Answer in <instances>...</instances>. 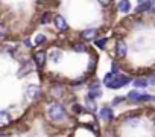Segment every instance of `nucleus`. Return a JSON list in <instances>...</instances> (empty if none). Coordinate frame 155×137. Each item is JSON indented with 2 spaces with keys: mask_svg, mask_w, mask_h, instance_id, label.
<instances>
[{
  "mask_svg": "<svg viewBox=\"0 0 155 137\" xmlns=\"http://www.w3.org/2000/svg\"><path fill=\"white\" fill-rule=\"evenodd\" d=\"M131 82V78L129 76H125L122 73H113V72H108L104 78V84L108 87V89H122L125 87L126 84Z\"/></svg>",
  "mask_w": 155,
  "mask_h": 137,
  "instance_id": "nucleus-1",
  "label": "nucleus"
},
{
  "mask_svg": "<svg viewBox=\"0 0 155 137\" xmlns=\"http://www.w3.org/2000/svg\"><path fill=\"white\" fill-rule=\"evenodd\" d=\"M47 116H49V119H52L55 122H61L65 119L67 113H65V108L62 104H52L47 108Z\"/></svg>",
  "mask_w": 155,
  "mask_h": 137,
  "instance_id": "nucleus-2",
  "label": "nucleus"
},
{
  "mask_svg": "<svg viewBox=\"0 0 155 137\" xmlns=\"http://www.w3.org/2000/svg\"><path fill=\"white\" fill-rule=\"evenodd\" d=\"M128 99L131 102H147V101L152 99V96L150 95H146V93H140L137 90H132V92L128 93Z\"/></svg>",
  "mask_w": 155,
  "mask_h": 137,
  "instance_id": "nucleus-3",
  "label": "nucleus"
},
{
  "mask_svg": "<svg viewBox=\"0 0 155 137\" xmlns=\"http://www.w3.org/2000/svg\"><path fill=\"white\" fill-rule=\"evenodd\" d=\"M32 59H34V64L38 68H43L46 65V61H47V53L44 50H37V52H34Z\"/></svg>",
  "mask_w": 155,
  "mask_h": 137,
  "instance_id": "nucleus-4",
  "label": "nucleus"
},
{
  "mask_svg": "<svg viewBox=\"0 0 155 137\" xmlns=\"http://www.w3.org/2000/svg\"><path fill=\"white\" fill-rule=\"evenodd\" d=\"M53 25H55L56 31H59V32H67L68 31V25H67V22L62 15H55L53 17Z\"/></svg>",
  "mask_w": 155,
  "mask_h": 137,
  "instance_id": "nucleus-5",
  "label": "nucleus"
},
{
  "mask_svg": "<svg viewBox=\"0 0 155 137\" xmlns=\"http://www.w3.org/2000/svg\"><path fill=\"white\" fill-rule=\"evenodd\" d=\"M116 53H117L119 58H125V56H126V53H128V46H126V43H125L123 40H117V43H116Z\"/></svg>",
  "mask_w": 155,
  "mask_h": 137,
  "instance_id": "nucleus-6",
  "label": "nucleus"
},
{
  "mask_svg": "<svg viewBox=\"0 0 155 137\" xmlns=\"http://www.w3.org/2000/svg\"><path fill=\"white\" fill-rule=\"evenodd\" d=\"M101 119L105 120V122H111V120L114 119V113H113V110H111L108 105H105V107L101 110Z\"/></svg>",
  "mask_w": 155,
  "mask_h": 137,
  "instance_id": "nucleus-7",
  "label": "nucleus"
},
{
  "mask_svg": "<svg viewBox=\"0 0 155 137\" xmlns=\"http://www.w3.org/2000/svg\"><path fill=\"white\" fill-rule=\"evenodd\" d=\"M26 95H28V98H31V99L38 98V96H40V85H37V84H29V85H28V90H26Z\"/></svg>",
  "mask_w": 155,
  "mask_h": 137,
  "instance_id": "nucleus-8",
  "label": "nucleus"
},
{
  "mask_svg": "<svg viewBox=\"0 0 155 137\" xmlns=\"http://www.w3.org/2000/svg\"><path fill=\"white\" fill-rule=\"evenodd\" d=\"M96 37H97V31L96 29H85V31L81 32V38L85 40V41H91Z\"/></svg>",
  "mask_w": 155,
  "mask_h": 137,
  "instance_id": "nucleus-9",
  "label": "nucleus"
},
{
  "mask_svg": "<svg viewBox=\"0 0 155 137\" xmlns=\"http://www.w3.org/2000/svg\"><path fill=\"white\" fill-rule=\"evenodd\" d=\"M117 9H119V12L128 14V12L131 11V3H129V0H119V3H117Z\"/></svg>",
  "mask_w": 155,
  "mask_h": 137,
  "instance_id": "nucleus-10",
  "label": "nucleus"
},
{
  "mask_svg": "<svg viewBox=\"0 0 155 137\" xmlns=\"http://www.w3.org/2000/svg\"><path fill=\"white\" fill-rule=\"evenodd\" d=\"M9 123H11V116H9V113L0 110V128L6 126V125H9Z\"/></svg>",
  "mask_w": 155,
  "mask_h": 137,
  "instance_id": "nucleus-11",
  "label": "nucleus"
},
{
  "mask_svg": "<svg viewBox=\"0 0 155 137\" xmlns=\"http://www.w3.org/2000/svg\"><path fill=\"white\" fill-rule=\"evenodd\" d=\"M134 87H137V89H146L147 85H149V82H147V78H137V79H134Z\"/></svg>",
  "mask_w": 155,
  "mask_h": 137,
  "instance_id": "nucleus-12",
  "label": "nucleus"
},
{
  "mask_svg": "<svg viewBox=\"0 0 155 137\" xmlns=\"http://www.w3.org/2000/svg\"><path fill=\"white\" fill-rule=\"evenodd\" d=\"M149 6H150V0H147V2H144V3H138V6L135 8V12H137V14L147 12V11H149Z\"/></svg>",
  "mask_w": 155,
  "mask_h": 137,
  "instance_id": "nucleus-13",
  "label": "nucleus"
},
{
  "mask_svg": "<svg viewBox=\"0 0 155 137\" xmlns=\"http://www.w3.org/2000/svg\"><path fill=\"white\" fill-rule=\"evenodd\" d=\"M62 95H64V89H62V85L55 84V85L52 87V96H53V98H61Z\"/></svg>",
  "mask_w": 155,
  "mask_h": 137,
  "instance_id": "nucleus-14",
  "label": "nucleus"
},
{
  "mask_svg": "<svg viewBox=\"0 0 155 137\" xmlns=\"http://www.w3.org/2000/svg\"><path fill=\"white\" fill-rule=\"evenodd\" d=\"M96 65H97V56L96 55H91L90 56V64H88V73L90 75L96 70Z\"/></svg>",
  "mask_w": 155,
  "mask_h": 137,
  "instance_id": "nucleus-15",
  "label": "nucleus"
},
{
  "mask_svg": "<svg viewBox=\"0 0 155 137\" xmlns=\"http://www.w3.org/2000/svg\"><path fill=\"white\" fill-rule=\"evenodd\" d=\"M71 49L74 50V52H78V53H82V52H87V46L85 44H82V43H74L73 46H71Z\"/></svg>",
  "mask_w": 155,
  "mask_h": 137,
  "instance_id": "nucleus-16",
  "label": "nucleus"
},
{
  "mask_svg": "<svg viewBox=\"0 0 155 137\" xmlns=\"http://www.w3.org/2000/svg\"><path fill=\"white\" fill-rule=\"evenodd\" d=\"M102 96V92L101 90H88V95H87V99H91V101H96L97 98Z\"/></svg>",
  "mask_w": 155,
  "mask_h": 137,
  "instance_id": "nucleus-17",
  "label": "nucleus"
},
{
  "mask_svg": "<svg viewBox=\"0 0 155 137\" xmlns=\"http://www.w3.org/2000/svg\"><path fill=\"white\" fill-rule=\"evenodd\" d=\"M44 43H46V35H43V34L35 35V38H34V46H41V44H44Z\"/></svg>",
  "mask_w": 155,
  "mask_h": 137,
  "instance_id": "nucleus-18",
  "label": "nucleus"
},
{
  "mask_svg": "<svg viewBox=\"0 0 155 137\" xmlns=\"http://www.w3.org/2000/svg\"><path fill=\"white\" fill-rule=\"evenodd\" d=\"M61 56H62V55H61L59 50H52V52L49 53V58H50L53 62H58V61L61 59Z\"/></svg>",
  "mask_w": 155,
  "mask_h": 137,
  "instance_id": "nucleus-19",
  "label": "nucleus"
},
{
  "mask_svg": "<svg viewBox=\"0 0 155 137\" xmlns=\"http://www.w3.org/2000/svg\"><path fill=\"white\" fill-rule=\"evenodd\" d=\"M50 20H52V12H49V11H46L44 14H43V17H41V25H47V23H50Z\"/></svg>",
  "mask_w": 155,
  "mask_h": 137,
  "instance_id": "nucleus-20",
  "label": "nucleus"
},
{
  "mask_svg": "<svg viewBox=\"0 0 155 137\" xmlns=\"http://www.w3.org/2000/svg\"><path fill=\"white\" fill-rule=\"evenodd\" d=\"M107 41H108L107 37H104V38H94V44H96L99 49H104L105 44H107Z\"/></svg>",
  "mask_w": 155,
  "mask_h": 137,
  "instance_id": "nucleus-21",
  "label": "nucleus"
},
{
  "mask_svg": "<svg viewBox=\"0 0 155 137\" xmlns=\"http://www.w3.org/2000/svg\"><path fill=\"white\" fill-rule=\"evenodd\" d=\"M85 108L90 110V111H96L97 107H96V102L91 101V99H85Z\"/></svg>",
  "mask_w": 155,
  "mask_h": 137,
  "instance_id": "nucleus-22",
  "label": "nucleus"
},
{
  "mask_svg": "<svg viewBox=\"0 0 155 137\" xmlns=\"http://www.w3.org/2000/svg\"><path fill=\"white\" fill-rule=\"evenodd\" d=\"M88 90H101V82H99L97 79L91 81V82L88 84Z\"/></svg>",
  "mask_w": 155,
  "mask_h": 137,
  "instance_id": "nucleus-23",
  "label": "nucleus"
},
{
  "mask_svg": "<svg viewBox=\"0 0 155 137\" xmlns=\"http://www.w3.org/2000/svg\"><path fill=\"white\" fill-rule=\"evenodd\" d=\"M84 81H85V78H84V76H81L79 79H76V81H71V87H79Z\"/></svg>",
  "mask_w": 155,
  "mask_h": 137,
  "instance_id": "nucleus-24",
  "label": "nucleus"
},
{
  "mask_svg": "<svg viewBox=\"0 0 155 137\" xmlns=\"http://www.w3.org/2000/svg\"><path fill=\"white\" fill-rule=\"evenodd\" d=\"M126 122H128V125L135 126V125H138V117H131V119H128Z\"/></svg>",
  "mask_w": 155,
  "mask_h": 137,
  "instance_id": "nucleus-25",
  "label": "nucleus"
},
{
  "mask_svg": "<svg viewBox=\"0 0 155 137\" xmlns=\"http://www.w3.org/2000/svg\"><path fill=\"white\" fill-rule=\"evenodd\" d=\"M82 108H84V107H81L79 104H73V105H71V110H73L74 113H81Z\"/></svg>",
  "mask_w": 155,
  "mask_h": 137,
  "instance_id": "nucleus-26",
  "label": "nucleus"
},
{
  "mask_svg": "<svg viewBox=\"0 0 155 137\" xmlns=\"http://www.w3.org/2000/svg\"><path fill=\"white\" fill-rule=\"evenodd\" d=\"M150 14H155V0H150V6H149V11Z\"/></svg>",
  "mask_w": 155,
  "mask_h": 137,
  "instance_id": "nucleus-27",
  "label": "nucleus"
},
{
  "mask_svg": "<svg viewBox=\"0 0 155 137\" xmlns=\"http://www.w3.org/2000/svg\"><path fill=\"white\" fill-rule=\"evenodd\" d=\"M125 101V98L123 96H117L114 101H113V105H117V104H120V102H123Z\"/></svg>",
  "mask_w": 155,
  "mask_h": 137,
  "instance_id": "nucleus-28",
  "label": "nucleus"
},
{
  "mask_svg": "<svg viewBox=\"0 0 155 137\" xmlns=\"http://www.w3.org/2000/svg\"><path fill=\"white\" fill-rule=\"evenodd\" d=\"M5 34H6V29H5L2 25H0V38H3V37H5Z\"/></svg>",
  "mask_w": 155,
  "mask_h": 137,
  "instance_id": "nucleus-29",
  "label": "nucleus"
},
{
  "mask_svg": "<svg viewBox=\"0 0 155 137\" xmlns=\"http://www.w3.org/2000/svg\"><path fill=\"white\" fill-rule=\"evenodd\" d=\"M99 3H101L102 6H108V5L111 3V0H99Z\"/></svg>",
  "mask_w": 155,
  "mask_h": 137,
  "instance_id": "nucleus-30",
  "label": "nucleus"
},
{
  "mask_svg": "<svg viewBox=\"0 0 155 137\" xmlns=\"http://www.w3.org/2000/svg\"><path fill=\"white\" fill-rule=\"evenodd\" d=\"M138 3H144V2H147V0H137Z\"/></svg>",
  "mask_w": 155,
  "mask_h": 137,
  "instance_id": "nucleus-31",
  "label": "nucleus"
},
{
  "mask_svg": "<svg viewBox=\"0 0 155 137\" xmlns=\"http://www.w3.org/2000/svg\"><path fill=\"white\" fill-rule=\"evenodd\" d=\"M37 2H41V0H37Z\"/></svg>",
  "mask_w": 155,
  "mask_h": 137,
  "instance_id": "nucleus-32",
  "label": "nucleus"
}]
</instances>
